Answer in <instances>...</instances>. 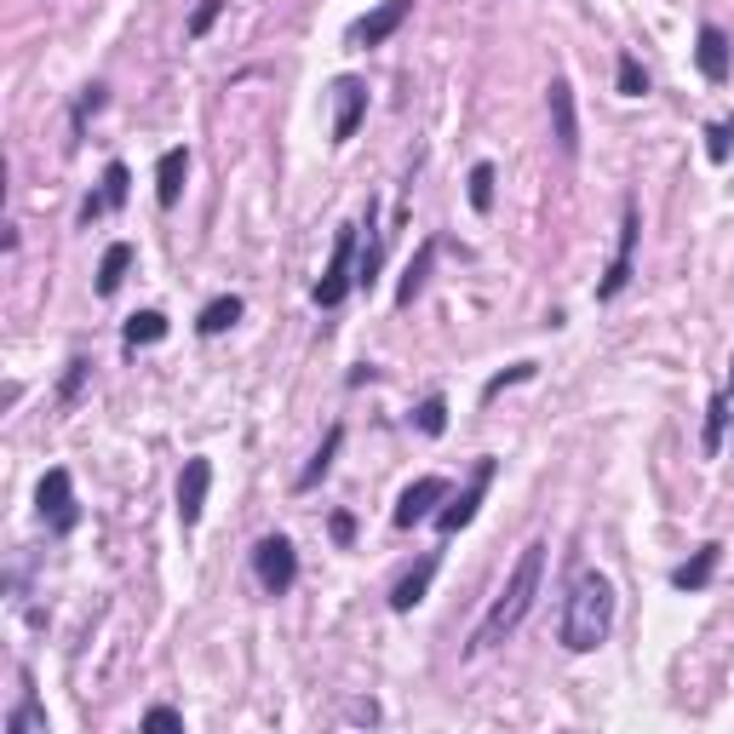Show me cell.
Instances as JSON below:
<instances>
[{
	"label": "cell",
	"instance_id": "obj_1",
	"mask_svg": "<svg viewBox=\"0 0 734 734\" xmlns=\"http://www.w3.org/2000/svg\"><path fill=\"white\" fill-rule=\"evenodd\" d=\"M545 551H551L545 540H528V545H522V557H517V568H510L505 591L494 597V609H488V619H482L477 637H471V654H482V649H494V642H505V637L528 619L533 597H540V580H545Z\"/></svg>",
	"mask_w": 734,
	"mask_h": 734
},
{
	"label": "cell",
	"instance_id": "obj_2",
	"mask_svg": "<svg viewBox=\"0 0 734 734\" xmlns=\"http://www.w3.org/2000/svg\"><path fill=\"white\" fill-rule=\"evenodd\" d=\"M614 631V586H609V574H597L586 568L580 580L568 586V603H563V649L568 654H591V649H603Z\"/></svg>",
	"mask_w": 734,
	"mask_h": 734
},
{
	"label": "cell",
	"instance_id": "obj_3",
	"mask_svg": "<svg viewBox=\"0 0 734 734\" xmlns=\"http://www.w3.org/2000/svg\"><path fill=\"white\" fill-rule=\"evenodd\" d=\"M253 574H258V586L270 591V597H287L299 580V557H293V545L281 540V533H264V540L253 545Z\"/></svg>",
	"mask_w": 734,
	"mask_h": 734
},
{
	"label": "cell",
	"instance_id": "obj_4",
	"mask_svg": "<svg viewBox=\"0 0 734 734\" xmlns=\"http://www.w3.org/2000/svg\"><path fill=\"white\" fill-rule=\"evenodd\" d=\"M35 510H40V522H47L52 533H70V528L81 522V510H75V482H70V471H63V465H52V471L40 477Z\"/></svg>",
	"mask_w": 734,
	"mask_h": 734
},
{
	"label": "cell",
	"instance_id": "obj_5",
	"mask_svg": "<svg viewBox=\"0 0 734 734\" xmlns=\"http://www.w3.org/2000/svg\"><path fill=\"white\" fill-rule=\"evenodd\" d=\"M637 236H642V218H637V202H626V213H619V241H614V264L609 276L597 281V299H619L631 281V264H637Z\"/></svg>",
	"mask_w": 734,
	"mask_h": 734
},
{
	"label": "cell",
	"instance_id": "obj_6",
	"mask_svg": "<svg viewBox=\"0 0 734 734\" xmlns=\"http://www.w3.org/2000/svg\"><path fill=\"white\" fill-rule=\"evenodd\" d=\"M350 258H356V230L345 225L339 236H333V258H327V270H322V281H316V304L322 310H339L345 304V293H350Z\"/></svg>",
	"mask_w": 734,
	"mask_h": 734
},
{
	"label": "cell",
	"instance_id": "obj_7",
	"mask_svg": "<svg viewBox=\"0 0 734 734\" xmlns=\"http://www.w3.org/2000/svg\"><path fill=\"white\" fill-rule=\"evenodd\" d=\"M494 471H500V459H477L471 488H465V494H459L454 505H442V510H436V528H442V533H459L465 522L477 517V505L488 500V488H494Z\"/></svg>",
	"mask_w": 734,
	"mask_h": 734
},
{
	"label": "cell",
	"instance_id": "obj_8",
	"mask_svg": "<svg viewBox=\"0 0 734 734\" xmlns=\"http://www.w3.org/2000/svg\"><path fill=\"white\" fill-rule=\"evenodd\" d=\"M362 116H368V86L356 75H339L333 81V144H350Z\"/></svg>",
	"mask_w": 734,
	"mask_h": 734
},
{
	"label": "cell",
	"instance_id": "obj_9",
	"mask_svg": "<svg viewBox=\"0 0 734 734\" xmlns=\"http://www.w3.org/2000/svg\"><path fill=\"white\" fill-rule=\"evenodd\" d=\"M207 488H213V459H184V477H178V522L195 528L207 510Z\"/></svg>",
	"mask_w": 734,
	"mask_h": 734
},
{
	"label": "cell",
	"instance_id": "obj_10",
	"mask_svg": "<svg viewBox=\"0 0 734 734\" xmlns=\"http://www.w3.org/2000/svg\"><path fill=\"white\" fill-rule=\"evenodd\" d=\"M442 500H448V482H442V477H419V482H408V488H402V500H396V528L425 522Z\"/></svg>",
	"mask_w": 734,
	"mask_h": 734
},
{
	"label": "cell",
	"instance_id": "obj_11",
	"mask_svg": "<svg viewBox=\"0 0 734 734\" xmlns=\"http://www.w3.org/2000/svg\"><path fill=\"white\" fill-rule=\"evenodd\" d=\"M551 132H557L563 155H580V109H574V86L563 75L551 81Z\"/></svg>",
	"mask_w": 734,
	"mask_h": 734
},
{
	"label": "cell",
	"instance_id": "obj_12",
	"mask_svg": "<svg viewBox=\"0 0 734 734\" xmlns=\"http://www.w3.org/2000/svg\"><path fill=\"white\" fill-rule=\"evenodd\" d=\"M413 12V0H385V7H373L368 17H362V24H356L350 29V40H356V47H385V40L396 35V29H402V17Z\"/></svg>",
	"mask_w": 734,
	"mask_h": 734
},
{
	"label": "cell",
	"instance_id": "obj_13",
	"mask_svg": "<svg viewBox=\"0 0 734 734\" xmlns=\"http://www.w3.org/2000/svg\"><path fill=\"white\" fill-rule=\"evenodd\" d=\"M695 63H700V75H706L711 86H723V81H729V35H723L718 24H700Z\"/></svg>",
	"mask_w": 734,
	"mask_h": 734
},
{
	"label": "cell",
	"instance_id": "obj_14",
	"mask_svg": "<svg viewBox=\"0 0 734 734\" xmlns=\"http://www.w3.org/2000/svg\"><path fill=\"white\" fill-rule=\"evenodd\" d=\"M184 178H190V149L178 144V149H167L161 161H155V202H161V207H178V195H184Z\"/></svg>",
	"mask_w": 734,
	"mask_h": 734
},
{
	"label": "cell",
	"instance_id": "obj_15",
	"mask_svg": "<svg viewBox=\"0 0 734 734\" xmlns=\"http://www.w3.org/2000/svg\"><path fill=\"white\" fill-rule=\"evenodd\" d=\"M431 580H436V551H431V557H419V568L396 580V591H390V609H396V614H413L419 603H425Z\"/></svg>",
	"mask_w": 734,
	"mask_h": 734
},
{
	"label": "cell",
	"instance_id": "obj_16",
	"mask_svg": "<svg viewBox=\"0 0 734 734\" xmlns=\"http://www.w3.org/2000/svg\"><path fill=\"white\" fill-rule=\"evenodd\" d=\"M718 563H723V545H700L695 557H688V563L672 574V586H677V591H700V586H711Z\"/></svg>",
	"mask_w": 734,
	"mask_h": 734
},
{
	"label": "cell",
	"instance_id": "obj_17",
	"mask_svg": "<svg viewBox=\"0 0 734 734\" xmlns=\"http://www.w3.org/2000/svg\"><path fill=\"white\" fill-rule=\"evenodd\" d=\"M431 264H436V241H419V253H413V264L402 270V281H396V304H413L419 293H425V276H431Z\"/></svg>",
	"mask_w": 734,
	"mask_h": 734
},
{
	"label": "cell",
	"instance_id": "obj_18",
	"mask_svg": "<svg viewBox=\"0 0 734 734\" xmlns=\"http://www.w3.org/2000/svg\"><path fill=\"white\" fill-rule=\"evenodd\" d=\"M127 190H132L127 161H109V167H104V195H93V202H86V218H98V213H109V207H127Z\"/></svg>",
	"mask_w": 734,
	"mask_h": 734
},
{
	"label": "cell",
	"instance_id": "obj_19",
	"mask_svg": "<svg viewBox=\"0 0 734 734\" xmlns=\"http://www.w3.org/2000/svg\"><path fill=\"white\" fill-rule=\"evenodd\" d=\"M241 310H248V304H241L236 293H225V299H213V304L202 310V316H195V333H202V339H218V333H230V327L241 322Z\"/></svg>",
	"mask_w": 734,
	"mask_h": 734
},
{
	"label": "cell",
	"instance_id": "obj_20",
	"mask_svg": "<svg viewBox=\"0 0 734 734\" xmlns=\"http://www.w3.org/2000/svg\"><path fill=\"white\" fill-rule=\"evenodd\" d=\"M127 270H132V241H109L104 258H98V293L109 299V293L127 281Z\"/></svg>",
	"mask_w": 734,
	"mask_h": 734
},
{
	"label": "cell",
	"instance_id": "obj_21",
	"mask_svg": "<svg viewBox=\"0 0 734 734\" xmlns=\"http://www.w3.org/2000/svg\"><path fill=\"white\" fill-rule=\"evenodd\" d=\"M121 339H127L132 350H139V345H161V339H167V316H161V310H139V316L121 327Z\"/></svg>",
	"mask_w": 734,
	"mask_h": 734
},
{
	"label": "cell",
	"instance_id": "obj_22",
	"mask_svg": "<svg viewBox=\"0 0 734 734\" xmlns=\"http://www.w3.org/2000/svg\"><path fill=\"white\" fill-rule=\"evenodd\" d=\"M339 442H345V425H333L327 436H322V448H316V459H310L304 465V471H299V494H304V488H316L327 471H333V454H339Z\"/></svg>",
	"mask_w": 734,
	"mask_h": 734
},
{
	"label": "cell",
	"instance_id": "obj_23",
	"mask_svg": "<svg viewBox=\"0 0 734 734\" xmlns=\"http://www.w3.org/2000/svg\"><path fill=\"white\" fill-rule=\"evenodd\" d=\"M7 734H47V718H40V706H35V688H24V706L7 718Z\"/></svg>",
	"mask_w": 734,
	"mask_h": 734
},
{
	"label": "cell",
	"instance_id": "obj_24",
	"mask_svg": "<svg viewBox=\"0 0 734 734\" xmlns=\"http://www.w3.org/2000/svg\"><path fill=\"white\" fill-rule=\"evenodd\" d=\"M413 425L425 431V436H442V431H448V402H442V396H425L419 413H413Z\"/></svg>",
	"mask_w": 734,
	"mask_h": 734
},
{
	"label": "cell",
	"instance_id": "obj_25",
	"mask_svg": "<svg viewBox=\"0 0 734 734\" xmlns=\"http://www.w3.org/2000/svg\"><path fill=\"white\" fill-rule=\"evenodd\" d=\"M723 425H729V396H711V408H706V454L723 448Z\"/></svg>",
	"mask_w": 734,
	"mask_h": 734
},
{
	"label": "cell",
	"instance_id": "obj_26",
	"mask_svg": "<svg viewBox=\"0 0 734 734\" xmlns=\"http://www.w3.org/2000/svg\"><path fill=\"white\" fill-rule=\"evenodd\" d=\"M706 155H711V161H729V155H734V121H711L706 127Z\"/></svg>",
	"mask_w": 734,
	"mask_h": 734
},
{
	"label": "cell",
	"instance_id": "obj_27",
	"mask_svg": "<svg viewBox=\"0 0 734 734\" xmlns=\"http://www.w3.org/2000/svg\"><path fill=\"white\" fill-rule=\"evenodd\" d=\"M471 207H477V213L494 207V167H488V161L471 167Z\"/></svg>",
	"mask_w": 734,
	"mask_h": 734
},
{
	"label": "cell",
	"instance_id": "obj_28",
	"mask_svg": "<svg viewBox=\"0 0 734 734\" xmlns=\"http://www.w3.org/2000/svg\"><path fill=\"white\" fill-rule=\"evenodd\" d=\"M619 93H626V98H642V93H649V75H642V63H637L631 52H619Z\"/></svg>",
	"mask_w": 734,
	"mask_h": 734
},
{
	"label": "cell",
	"instance_id": "obj_29",
	"mask_svg": "<svg viewBox=\"0 0 734 734\" xmlns=\"http://www.w3.org/2000/svg\"><path fill=\"white\" fill-rule=\"evenodd\" d=\"M225 7H230V0H202V7L190 12V29H184V35H190V40H202V35L218 24V12H225Z\"/></svg>",
	"mask_w": 734,
	"mask_h": 734
},
{
	"label": "cell",
	"instance_id": "obj_30",
	"mask_svg": "<svg viewBox=\"0 0 734 734\" xmlns=\"http://www.w3.org/2000/svg\"><path fill=\"white\" fill-rule=\"evenodd\" d=\"M522 380H533V362H517V368H505L500 380H488V385H482V402H494L505 385H522Z\"/></svg>",
	"mask_w": 734,
	"mask_h": 734
},
{
	"label": "cell",
	"instance_id": "obj_31",
	"mask_svg": "<svg viewBox=\"0 0 734 734\" xmlns=\"http://www.w3.org/2000/svg\"><path fill=\"white\" fill-rule=\"evenodd\" d=\"M98 109H104V86L93 81V86L81 93V104H75V132H86V116H98Z\"/></svg>",
	"mask_w": 734,
	"mask_h": 734
},
{
	"label": "cell",
	"instance_id": "obj_32",
	"mask_svg": "<svg viewBox=\"0 0 734 734\" xmlns=\"http://www.w3.org/2000/svg\"><path fill=\"white\" fill-rule=\"evenodd\" d=\"M144 729H184V718H178L172 706H149L144 711Z\"/></svg>",
	"mask_w": 734,
	"mask_h": 734
},
{
	"label": "cell",
	"instance_id": "obj_33",
	"mask_svg": "<svg viewBox=\"0 0 734 734\" xmlns=\"http://www.w3.org/2000/svg\"><path fill=\"white\" fill-rule=\"evenodd\" d=\"M333 540H339V545L356 540V517H350V510H333Z\"/></svg>",
	"mask_w": 734,
	"mask_h": 734
},
{
	"label": "cell",
	"instance_id": "obj_34",
	"mask_svg": "<svg viewBox=\"0 0 734 734\" xmlns=\"http://www.w3.org/2000/svg\"><path fill=\"white\" fill-rule=\"evenodd\" d=\"M729 385H734V373H729Z\"/></svg>",
	"mask_w": 734,
	"mask_h": 734
}]
</instances>
